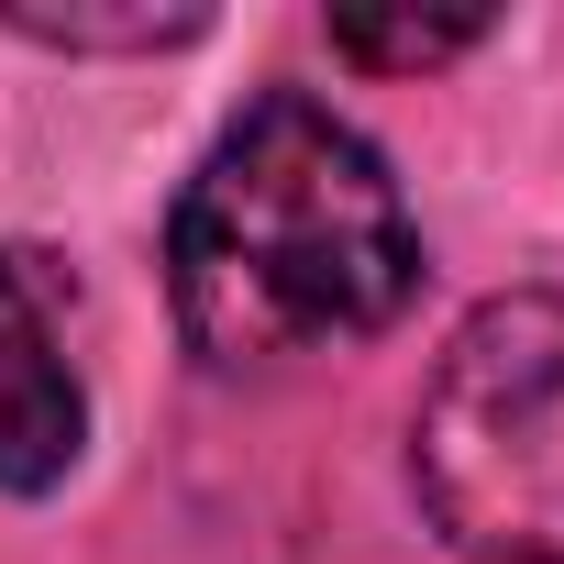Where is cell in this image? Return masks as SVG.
<instances>
[{
    "label": "cell",
    "mask_w": 564,
    "mask_h": 564,
    "mask_svg": "<svg viewBox=\"0 0 564 564\" xmlns=\"http://www.w3.org/2000/svg\"><path fill=\"white\" fill-rule=\"evenodd\" d=\"M166 289L210 366H276L388 333L421 289V232L388 155L300 89H265L166 221Z\"/></svg>",
    "instance_id": "obj_1"
},
{
    "label": "cell",
    "mask_w": 564,
    "mask_h": 564,
    "mask_svg": "<svg viewBox=\"0 0 564 564\" xmlns=\"http://www.w3.org/2000/svg\"><path fill=\"white\" fill-rule=\"evenodd\" d=\"M410 476L465 553L564 564V289H509L443 344Z\"/></svg>",
    "instance_id": "obj_2"
},
{
    "label": "cell",
    "mask_w": 564,
    "mask_h": 564,
    "mask_svg": "<svg viewBox=\"0 0 564 564\" xmlns=\"http://www.w3.org/2000/svg\"><path fill=\"white\" fill-rule=\"evenodd\" d=\"M78 432H89V410L56 355V322L34 300V276L0 254V487H23V498L56 487L78 465Z\"/></svg>",
    "instance_id": "obj_3"
},
{
    "label": "cell",
    "mask_w": 564,
    "mask_h": 564,
    "mask_svg": "<svg viewBox=\"0 0 564 564\" xmlns=\"http://www.w3.org/2000/svg\"><path fill=\"white\" fill-rule=\"evenodd\" d=\"M487 23L476 12H333V56H355V67H443V56H465Z\"/></svg>",
    "instance_id": "obj_4"
},
{
    "label": "cell",
    "mask_w": 564,
    "mask_h": 564,
    "mask_svg": "<svg viewBox=\"0 0 564 564\" xmlns=\"http://www.w3.org/2000/svg\"><path fill=\"white\" fill-rule=\"evenodd\" d=\"M23 34H56V45H188L199 34V12H122V23H100V12H12Z\"/></svg>",
    "instance_id": "obj_5"
}]
</instances>
